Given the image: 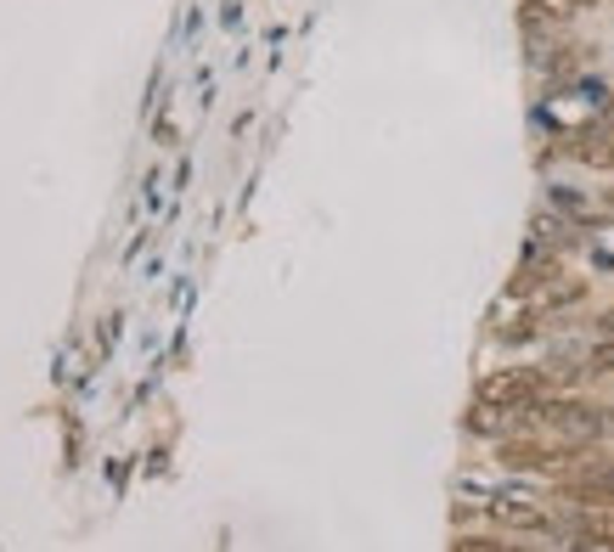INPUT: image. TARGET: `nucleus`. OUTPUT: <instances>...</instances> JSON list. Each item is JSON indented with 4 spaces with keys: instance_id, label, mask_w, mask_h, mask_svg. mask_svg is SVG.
Segmentation results:
<instances>
[{
    "instance_id": "obj_5",
    "label": "nucleus",
    "mask_w": 614,
    "mask_h": 552,
    "mask_svg": "<svg viewBox=\"0 0 614 552\" xmlns=\"http://www.w3.org/2000/svg\"><path fill=\"white\" fill-rule=\"evenodd\" d=\"M558 535L570 541V552H614V507H570V519H558Z\"/></svg>"
},
{
    "instance_id": "obj_10",
    "label": "nucleus",
    "mask_w": 614,
    "mask_h": 552,
    "mask_svg": "<svg viewBox=\"0 0 614 552\" xmlns=\"http://www.w3.org/2000/svg\"><path fill=\"white\" fill-rule=\"evenodd\" d=\"M597 7V0H570V12H592Z\"/></svg>"
},
{
    "instance_id": "obj_9",
    "label": "nucleus",
    "mask_w": 614,
    "mask_h": 552,
    "mask_svg": "<svg viewBox=\"0 0 614 552\" xmlns=\"http://www.w3.org/2000/svg\"><path fill=\"white\" fill-rule=\"evenodd\" d=\"M592 333H597V338H614V305L592 316Z\"/></svg>"
},
{
    "instance_id": "obj_4",
    "label": "nucleus",
    "mask_w": 614,
    "mask_h": 552,
    "mask_svg": "<svg viewBox=\"0 0 614 552\" xmlns=\"http://www.w3.org/2000/svg\"><path fill=\"white\" fill-rule=\"evenodd\" d=\"M485 519L502 535H558V519L524 496H485Z\"/></svg>"
},
{
    "instance_id": "obj_11",
    "label": "nucleus",
    "mask_w": 614,
    "mask_h": 552,
    "mask_svg": "<svg viewBox=\"0 0 614 552\" xmlns=\"http://www.w3.org/2000/svg\"><path fill=\"white\" fill-rule=\"evenodd\" d=\"M608 440H614V406H608Z\"/></svg>"
},
{
    "instance_id": "obj_6",
    "label": "nucleus",
    "mask_w": 614,
    "mask_h": 552,
    "mask_svg": "<svg viewBox=\"0 0 614 552\" xmlns=\"http://www.w3.org/2000/svg\"><path fill=\"white\" fill-rule=\"evenodd\" d=\"M570 152L592 169H614V136L608 130H575L570 136Z\"/></svg>"
},
{
    "instance_id": "obj_2",
    "label": "nucleus",
    "mask_w": 614,
    "mask_h": 552,
    "mask_svg": "<svg viewBox=\"0 0 614 552\" xmlns=\"http://www.w3.org/2000/svg\"><path fill=\"white\" fill-rule=\"evenodd\" d=\"M542 395H558L553 378H547V366H496V373L479 378L474 406H485V412H507V417L518 423V412H531Z\"/></svg>"
},
{
    "instance_id": "obj_1",
    "label": "nucleus",
    "mask_w": 614,
    "mask_h": 552,
    "mask_svg": "<svg viewBox=\"0 0 614 552\" xmlns=\"http://www.w3.org/2000/svg\"><path fill=\"white\" fill-rule=\"evenodd\" d=\"M597 456L592 440H558V434H536V428H524V434H502L496 440V463L507 474H542V480H564L575 469H586Z\"/></svg>"
},
{
    "instance_id": "obj_7",
    "label": "nucleus",
    "mask_w": 614,
    "mask_h": 552,
    "mask_svg": "<svg viewBox=\"0 0 614 552\" xmlns=\"http://www.w3.org/2000/svg\"><path fill=\"white\" fill-rule=\"evenodd\" d=\"M452 552H536V546H524L513 535H457Z\"/></svg>"
},
{
    "instance_id": "obj_3",
    "label": "nucleus",
    "mask_w": 614,
    "mask_h": 552,
    "mask_svg": "<svg viewBox=\"0 0 614 552\" xmlns=\"http://www.w3.org/2000/svg\"><path fill=\"white\" fill-rule=\"evenodd\" d=\"M553 502H564V507H614V456L597 451L586 469L553 480Z\"/></svg>"
},
{
    "instance_id": "obj_8",
    "label": "nucleus",
    "mask_w": 614,
    "mask_h": 552,
    "mask_svg": "<svg viewBox=\"0 0 614 552\" xmlns=\"http://www.w3.org/2000/svg\"><path fill=\"white\" fill-rule=\"evenodd\" d=\"M581 373H586V378H614V338H597V344L581 355Z\"/></svg>"
}]
</instances>
